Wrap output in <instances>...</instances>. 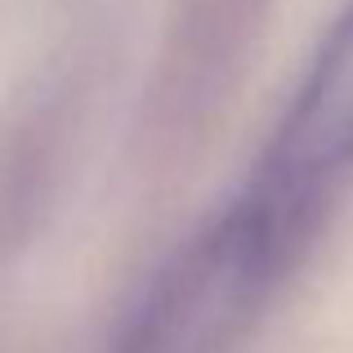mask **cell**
<instances>
[{"instance_id": "obj_2", "label": "cell", "mask_w": 353, "mask_h": 353, "mask_svg": "<svg viewBox=\"0 0 353 353\" xmlns=\"http://www.w3.org/2000/svg\"><path fill=\"white\" fill-rule=\"evenodd\" d=\"M286 273L273 246L224 206L161 268L112 353H233Z\"/></svg>"}, {"instance_id": "obj_1", "label": "cell", "mask_w": 353, "mask_h": 353, "mask_svg": "<svg viewBox=\"0 0 353 353\" xmlns=\"http://www.w3.org/2000/svg\"><path fill=\"white\" fill-rule=\"evenodd\" d=\"M353 188V0L318 41L286 112L277 117L250 179L228 206L273 246L286 268L300 264L340 197Z\"/></svg>"}]
</instances>
